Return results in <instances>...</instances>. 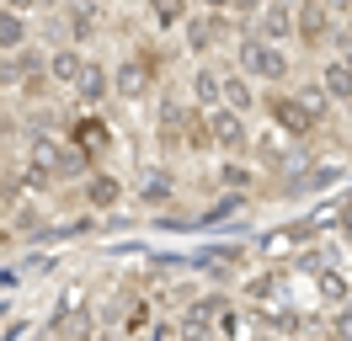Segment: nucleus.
<instances>
[{
    "label": "nucleus",
    "instance_id": "obj_1",
    "mask_svg": "<svg viewBox=\"0 0 352 341\" xmlns=\"http://www.w3.org/2000/svg\"><path fill=\"white\" fill-rule=\"evenodd\" d=\"M235 59H241V69L251 75V80H262V85H283L288 75H294L288 48H283V43H272V38H262L256 27L235 32Z\"/></svg>",
    "mask_w": 352,
    "mask_h": 341
},
{
    "label": "nucleus",
    "instance_id": "obj_2",
    "mask_svg": "<svg viewBox=\"0 0 352 341\" xmlns=\"http://www.w3.org/2000/svg\"><path fill=\"white\" fill-rule=\"evenodd\" d=\"M267 118H272L278 133H288V139H309V133L320 128V112L299 102V91H278V85H267Z\"/></svg>",
    "mask_w": 352,
    "mask_h": 341
},
{
    "label": "nucleus",
    "instance_id": "obj_3",
    "mask_svg": "<svg viewBox=\"0 0 352 341\" xmlns=\"http://www.w3.org/2000/svg\"><path fill=\"white\" fill-rule=\"evenodd\" d=\"M230 32H241V21H235V11H208V6H198L192 16L182 21V43H187V54H208L219 38H230Z\"/></svg>",
    "mask_w": 352,
    "mask_h": 341
},
{
    "label": "nucleus",
    "instance_id": "obj_4",
    "mask_svg": "<svg viewBox=\"0 0 352 341\" xmlns=\"http://www.w3.org/2000/svg\"><path fill=\"white\" fill-rule=\"evenodd\" d=\"M208 128H214V149H224V155H245V149H251V123H245V112H235L230 102L208 107Z\"/></svg>",
    "mask_w": 352,
    "mask_h": 341
},
{
    "label": "nucleus",
    "instance_id": "obj_5",
    "mask_svg": "<svg viewBox=\"0 0 352 341\" xmlns=\"http://www.w3.org/2000/svg\"><path fill=\"white\" fill-rule=\"evenodd\" d=\"M336 38V11H331V0H299V32L294 43H305L309 54L315 48H326Z\"/></svg>",
    "mask_w": 352,
    "mask_h": 341
},
{
    "label": "nucleus",
    "instance_id": "obj_6",
    "mask_svg": "<svg viewBox=\"0 0 352 341\" xmlns=\"http://www.w3.org/2000/svg\"><path fill=\"white\" fill-rule=\"evenodd\" d=\"M32 75H48V48L38 43H22V48H11V54H0V85H22Z\"/></svg>",
    "mask_w": 352,
    "mask_h": 341
},
{
    "label": "nucleus",
    "instance_id": "obj_7",
    "mask_svg": "<svg viewBox=\"0 0 352 341\" xmlns=\"http://www.w3.org/2000/svg\"><path fill=\"white\" fill-rule=\"evenodd\" d=\"M251 27H256L262 38H272V43H288L299 32V0H267Z\"/></svg>",
    "mask_w": 352,
    "mask_h": 341
},
{
    "label": "nucleus",
    "instance_id": "obj_8",
    "mask_svg": "<svg viewBox=\"0 0 352 341\" xmlns=\"http://www.w3.org/2000/svg\"><path fill=\"white\" fill-rule=\"evenodd\" d=\"M150 80H155V64L139 54V59H123L112 69V91L123 96V102H144L150 96Z\"/></svg>",
    "mask_w": 352,
    "mask_h": 341
},
{
    "label": "nucleus",
    "instance_id": "obj_9",
    "mask_svg": "<svg viewBox=\"0 0 352 341\" xmlns=\"http://www.w3.org/2000/svg\"><path fill=\"white\" fill-rule=\"evenodd\" d=\"M80 197H86V208H118L123 197H129V187H123V176H112V170H86V187H80Z\"/></svg>",
    "mask_w": 352,
    "mask_h": 341
},
{
    "label": "nucleus",
    "instance_id": "obj_10",
    "mask_svg": "<svg viewBox=\"0 0 352 341\" xmlns=\"http://www.w3.org/2000/svg\"><path fill=\"white\" fill-rule=\"evenodd\" d=\"M80 75H86L80 43H54V48H48V80H54V85H75Z\"/></svg>",
    "mask_w": 352,
    "mask_h": 341
},
{
    "label": "nucleus",
    "instance_id": "obj_11",
    "mask_svg": "<svg viewBox=\"0 0 352 341\" xmlns=\"http://www.w3.org/2000/svg\"><path fill=\"white\" fill-rule=\"evenodd\" d=\"M171 197H176V182H171L166 166H150L139 182H133V203H144V208H166Z\"/></svg>",
    "mask_w": 352,
    "mask_h": 341
},
{
    "label": "nucleus",
    "instance_id": "obj_12",
    "mask_svg": "<svg viewBox=\"0 0 352 341\" xmlns=\"http://www.w3.org/2000/svg\"><path fill=\"white\" fill-rule=\"evenodd\" d=\"M75 96H80L86 107H102L107 96H118V91H112V69H107V64H96V59H91V64H86V75L75 80Z\"/></svg>",
    "mask_w": 352,
    "mask_h": 341
},
{
    "label": "nucleus",
    "instance_id": "obj_13",
    "mask_svg": "<svg viewBox=\"0 0 352 341\" xmlns=\"http://www.w3.org/2000/svg\"><path fill=\"white\" fill-rule=\"evenodd\" d=\"M187 91H192V102H198V107H219V102H224V69H214V64H198Z\"/></svg>",
    "mask_w": 352,
    "mask_h": 341
},
{
    "label": "nucleus",
    "instance_id": "obj_14",
    "mask_svg": "<svg viewBox=\"0 0 352 341\" xmlns=\"http://www.w3.org/2000/svg\"><path fill=\"white\" fill-rule=\"evenodd\" d=\"M214 182H219L224 192H251V187H256V170L245 166L241 155H224L219 166H214Z\"/></svg>",
    "mask_w": 352,
    "mask_h": 341
},
{
    "label": "nucleus",
    "instance_id": "obj_15",
    "mask_svg": "<svg viewBox=\"0 0 352 341\" xmlns=\"http://www.w3.org/2000/svg\"><path fill=\"white\" fill-rule=\"evenodd\" d=\"M65 32H69V43L96 38V6H91V0H69L65 6Z\"/></svg>",
    "mask_w": 352,
    "mask_h": 341
},
{
    "label": "nucleus",
    "instance_id": "obj_16",
    "mask_svg": "<svg viewBox=\"0 0 352 341\" xmlns=\"http://www.w3.org/2000/svg\"><path fill=\"white\" fill-rule=\"evenodd\" d=\"M86 170H91V149H80V144L54 149V176H59V182H75V176H86Z\"/></svg>",
    "mask_w": 352,
    "mask_h": 341
},
{
    "label": "nucleus",
    "instance_id": "obj_17",
    "mask_svg": "<svg viewBox=\"0 0 352 341\" xmlns=\"http://www.w3.org/2000/svg\"><path fill=\"white\" fill-rule=\"evenodd\" d=\"M320 80H326V91L336 96L342 107H352V64L336 54V59H326V69H320Z\"/></svg>",
    "mask_w": 352,
    "mask_h": 341
},
{
    "label": "nucleus",
    "instance_id": "obj_18",
    "mask_svg": "<svg viewBox=\"0 0 352 341\" xmlns=\"http://www.w3.org/2000/svg\"><path fill=\"white\" fill-rule=\"evenodd\" d=\"M224 102L235 107V112H251V107H256V85H251L245 69H224Z\"/></svg>",
    "mask_w": 352,
    "mask_h": 341
},
{
    "label": "nucleus",
    "instance_id": "obj_19",
    "mask_svg": "<svg viewBox=\"0 0 352 341\" xmlns=\"http://www.w3.org/2000/svg\"><path fill=\"white\" fill-rule=\"evenodd\" d=\"M11 234H16V240H38V234H48V219L32 208V203H16V208H11Z\"/></svg>",
    "mask_w": 352,
    "mask_h": 341
},
{
    "label": "nucleus",
    "instance_id": "obj_20",
    "mask_svg": "<svg viewBox=\"0 0 352 341\" xmlns=\"http://www.w3.org/2000/svg\"><path fill=\"white\" fill-rule=\"evenodd\" d=\"M22 43H27V11L0 6V54H11V48H22Z\"/></svg>",
    "mask_w": 352,
    "mask_h": 341
},
{
    "label": "nucleus",
    "instance_id": "obj_21",
    "mask_svg": "<svg viewBox=\"0 0 352 341\" xmlns=\"http://www.w3.org/2000/svg\"><path fill=\"white\" fill-rule=\"evenodd\" d=\"M75 144L80 149H91V155H102V149H107V123H102V118H75Z\"/></svg>",
    "mask_w": 352,
    "mask_h": 341
},
{
    "label": "nucleus",
    "instance_id": "obj_22",
    "mask_svg": "<svg viewBox=\"0 0 352 341\" xmlns=\"http://www.w3.org/2000/svg\"><path fill=\"white\" fill-rule=\"evenodd\" d=\"M294 91H299V102H305V107H315L320 118H326V112H331V102H336V96L326 91V80H320V75H315V80H299Z\"/></svg>",
    "mask_w": 352,
    "mask_h": 341
},
{
    "label": "nucleus",
    "instance_id": "obj_23",
    "mask_svg": "<svg viewBox=\"0 0 352 341\" xmlns=\"http://www.w3.org/2000/svg\"><path fill=\"white\" fill-rule=\"evenodd\" d=\"M150 11L160 27H182V21L192 16V0H150Z\"/></svg>",
    "mask_w": 352,
    "mask_h": 341
},
{
    "label": "nucleus",
    "instance_id": "obj_24",
    "mask_svg": "<svg viewBox=\"0 0 352 341\" xmlns=\"http://www.w3.org/2000/svg\"><path fill=\"white\" fill-rule=\"evenodd\" d=\"M245 294L256 298V304H267V298L278 294V272H262V277H251V283H245Z\"/></svg>",
    "mask_w": 352,
    "mask_h": 341
},
{
    "label": "nucleus",
    "instance_id": "obj_25",
    "mask_svg": "<svg viewBox=\"0 0 352 341\" xmlns=\"http://www.w3.org/2000/svg\"><path fill=\"white\" fill-rule=\"evenodd\" d=\"M256 155H262L267 166H283V160H288V144H283V139H272V133H262V144H256Z\"/></svg>",
    "mask_w": 352,
    "mask_h": 341
},
{
    "label": "nucleus",
    "instance_id": "obj_26",
    "mask_svg": "<svg viewBox=\"0 0 352 341\" xmlns=\"http://www.w3.org/2000/svg\"><path fill=\"white\" fill-rule=\"evenodd\" d=\"M262 6H267V0H230V11H235V21H241V32L256 21V11H262Z\"/></svg>",
    "mask_w": 352,
    "mask_h": 341
},
{
    "label": "nucleus",
    "instance_id": "obj_27",
    "mask_svg": "<svg viewBox=\"0 0 352 341\" xmlns=\"http://www.w3.org/2000/svg\"><path fill=\"white\" fill-rule=\"evenodd\" d=\"M150 325V304L144 298H133V309H129V320H123V331H144Z\"/></svg>",
    "mask_w": 352,
    "mask_h": 341
},
{
    "label": "nucleus",
    "instance_id": "obj_28",
    "mask_svg": "<svg viewBox=\"0 0 352 341\" xmlns=\"http://www.w3.org/2000/svg\"><path fill=\"white\" fill-rule=\"evenodd\" d=\"M16 139H22V123L11 112H0V144H16Z\"/></svg>",
    "mask_w": 352,
    "mask_h": 341
},
{
    "label": "nucleus",
    "instance_id": "obj_29",
    "mask_svg": "<svg viewBox=\"0 0 352 341\" xmlns=\"http://www.w3.org/2000/svg\"><path fill=\"white\" fill-rule=\"evenodd\" d=\"M320 288H326L331 298H347V283H342V277L331 272V267H326V272H320Z\"/></svg>",
    "mask_w": 352,
    "mask_h": 341
},
{
    "label": "nucleus",
    "instance_id": "obj_30",
    "mask_svg": "<svg viewBox=\"0 0 352 341\" xmlns=\"http://www.w3.org/2000/svg\"><path fill=\"white\" fill-rule=\"evenodd\" d=\"M336 224H342V230L352 234V197H347V203H342V208H336Z\"/></svg>",
    "mask_w": 352,
    "mask_h": 341
},
{
    "label": "nucleus",
    "instance_id": "obj_31",
    "mask_svg": "<svg viewBox=\"0 0 352 341\" xmlns=\"http://www.w3.org/2000/svg\"><path fill=\"white\" fill-rule=\"evenodd\" d=\"M0 6H11V11H32V6H43V0H0Z\"/></svg>",
    "mask_w": 352,
    "mask_h": 341
},
{
    "label": "nucleus",
    "instance_id": "obj_32",
    "mask_svg": "<svg viewBox=\"0 0 352 341\" xmlns=\"http://www.w3.org/2000/svg\"><path fill=\"white\" fill-rule=\"evenodd\" d=\"M198 6H208V11H230V0H198Z\"/></svg>",
    "mask_w": 352,
    "mask_h": 341
},
{
    "label": "nucleus",
    "instance_id": "obj_33",
    "mask_svg": "<svg viewBox=\"0 0 352 341\" xmlns=\"http://www.w3.org/2000/svg\"><path fill=\"white\" fill-rule=\"evenodd\" d=\"M342 32H347V38H352V11H347V16H342Z\"/></svg>",
    "mask_w": 352,
    "mask_h": 341
},
{
    "label": "nucleus",
    "instance_id": "obj_34",
    "mask_svg": "<svg viewBox=\"0 0 352 341\" xmlns=\"http://www.w3.org/2000/svg\"><path fill=\"white\" fill-rule=\"evenodd\" d=\"M48 6H59V0H43V11H48Z\"/></svg>",
    "mask_w": 352,
    "mask_h": 341
},
{
    "label": "nucleus",
    "instance_id": "obj_35",
    "mask_svg": "<svg viewBox=\"0 0 352 341\" xmlns=\"http://www.w3.org/2000/svg\"><path fill=\"white\" fill-rule=\"evenodd\" d=\"M0 166H6V155H0Z\"/></svg>",
    "mask_w": 352,
    "mask_h": 341
}]
</instances>
